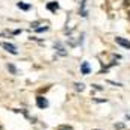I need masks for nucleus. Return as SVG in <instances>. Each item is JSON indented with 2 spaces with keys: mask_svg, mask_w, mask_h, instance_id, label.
I'll return each mask as SVG.
<instances>
[{
  "mask_svg": "<svg viewBox=\"0 0 130 130\" xmlns=\"http://www.w3.org/2000/svg\"><path fill=\"white\" fill-rule=\"evenodd\" d=\"M3 48L6 50V52H9L11 55H17L18 52H17V47L14 45V44H11V42H5L3 44Z\"/></svg>",
  "mask_w": 130,
  "mask_h": 130,
  "instance_id": "f257e3e1",
  "label": "nucleus"
},
{
  "mask_svg": "<svg viewBox=\"0 0 130 130\" xmlns=\"http://www.w3.org/2000/svg\"><path fill=\"white\" fill-rule=\"evenodd\" d=\"M115 41H117V44L123 45L124 48H130V41H127V39H124V38H121V36H117Z\"/></svg>",
  "mask_w": 130,
  "mask_h": 130,
  "instance_id": "f03ea898",
  "label": "nucleus"
},
{
  "mask_svg": "<svg viewBox=\"0 0 130 130\" xmlns=\"http://www.w3.org/2000/svg\"><path fill=\"white\" fill-rule=\"evenodd\" d=\"M36 104H38V107H39V109H44V107H47V106H48V101H47L44 97H38V98H36Z\"/></svg>",
  "mask_w": 130,
  "mask_h": 130,
  "instance_id": "7ed1b4c3",
  "label": "nucleus"
},
{
  "mask_svg": "<svg viewBox=\"0 0 130 130\" xmlns=\"http://www.w3.org/2000/svg\"><path fill=\"white\" fill-rule=\"evenodd\" d=\"M55 48L58 50V53H59V55H62V56L67 55V52L64 50V47H62V44H61V42H56V44H55Z\"/></svg>",
  "mask_w": 130,
  "mask_h": 130,
  "instance_id": "20e7f679",
  "label": "nucleus"
},
{
  "mask_svg": "<svg viewBox=\"0 0 130 130\" xmlns=\"http://www.w3.org/2000/svg\"><path fill=\"white\" fill-rule=\"evenodd\" d=\"M47 9H48V11H58V9H59V3H58V2H52V3L47 5Z\"/></svg>",
  "mask_w": 130,
  "mask_h": 130,
  "instance_id": "39448f33",
  "label": "nucleus"
},
{
  "mask_svg": "<svg viewBox=\"0 0 130 130\" xmlns=\"http://www.w3.org/2000/svg\"><path fill=\"white\" fill-rule=\"evenodd\" d=\"M89 71H91L89 64H88V62H83V64H82V73H83V74H89Z\"/></svg>",
  "mask_w": 130,
  "mask_h": 130,
  "instance_id": "423d86ee",
  "label": "nucleus"
},
{
  "mask_svg": "<svg viewBox=\"0 0 130 130\" xmlns=\"http://www.w3.org/2000/svg\"><path fill=\"white\" fill-rule=\"evenodd\" d=\"M17 6H18L20 9H23V11H29V9H30V5H26V3H21V2H18V3H17Z\"/></svg>",
  "mask_w": 130,
  "mask_h": 130,
  "instance_id": "0eeeda50",
  "label": "nucleus"
},
{
  "mask_svg": "<svg viewBox=\"0 0 130 130\" xmlns=\"http://www.w3.org/2000/svg\"><path fill=\"white\" fill-rule=\"evenodd\" d=\"M6 67H8V70H9V71H11L12 74H18V71H17V68H15V67H14L12 64H8Z\"/></svg>",
  "mask_w": 130,
  "mask_h": 130,
  "instance_id": "6e6552de",
  "label": "nucleus"
},
{
  "mask_svg": "<svg viewBox=\"0 0 130 130\" xmlns=\"http://www.w3.org/2000/svg\"><path fill=\"white\" fill-rule=\"evenodd\" d=\"M83 88H85L83 83H76V89H77V91H83Z\"/></svg>",
  "mask_w": 130,
  "mask_h": 130,
  "instance_id": "1a4fd4ad",
  "label": "nucleus"
},
{
  "mask_svg": "<svg viewBox=\"0 0 130 130\" xmlns=\"http://www.w3.org/2000/svg\"><path fill=\"white\" fill-rule=\"evenodd\" d=\"M129 3H130V0H129Z\"/></svg>",
  "mask_w": 130,
  "mask_h": 130,
  "instance_id": "9d476101",
  "label": "nucleus"
},
{
  "mask_svg": "<svg viewBox=\"0 0 130 130\" xmlns=\"http://www.w3.org/2000/svg\"><path fill=\"white\" fill-rule=\"evenodd\" d=\"M129 15H130V14H129Z\"/></svg>",
  "mask_w": 130,
  "mask_h": 130,
  "instance_id": "9b49d317",
  "label": "nucleus"
}]
</instances>
